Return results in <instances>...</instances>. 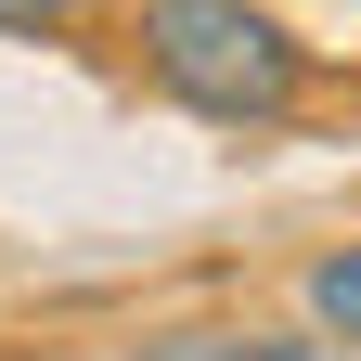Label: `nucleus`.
Masks as SVG:
<instances>
[{
    "mask_svg": "<svg viewBox=\"0 0 361 361\" xmlns=\"http://www.w3.org/2000/svg\"><path fill=\"white\" fill-rule=\"evenodd\" d=\"M310 310H323V336H348V348H361V245L310 258Z\"/></svg>",
    "mask_w": 361,
    "mask_h": 361,
    "instance_id": "obj_3",
    "label": "nucleus"
},
{
    "mask_svg": "<svg viewBox=\"0 0 361 361\" xmlns=\"http://www.w3.org/2000/svg\"><path fill=\"white\" fill-rule=\"evenodd\" d=\"M142 65L207 129H284L310 104V52L271 0H142Z\"/></svg>",
    "mask_w": 361,
    "mask_h": 361,
    "instance_id": "obj_1",
    "label": "nucleus"
},
{
    "mask_svg": "<svg viewBox=\"0 0 361 361\" xmlns=\"http://www.w3.org/2000/svg\"><path fill=\"white\" fill-rule=\"evenodd\" d=\"M65 13H90V0H0V39H39V26H65Z\"/></svg>",
    "mask_w": 361,
    "mask_h": 361,
    "instance_id": "obj_4",
    "label": "nucleus"
},
{
    "mask_svg": "<svg viewBox=\"0 0 361 361\" xmlns=\"http://www.w3.org/2000/svg\"><path fill=\"white\" fill-rule=\"evenodd\" d=\"M142 361H361L348 336L336 348H310V336H168V348H142Z\"/></svg>",
    "mask_w": 361,
    "mask_h": 361,
    "instance_id": "obj_2",
    "label": "nucleus"
}]
</instances>
